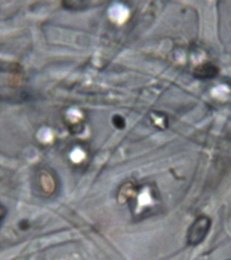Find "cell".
I'll use <instances>...</instances> for the list:
<instances>
[{
  "label": "cell",
  "mask_w": 231,
  "mask_h": 260,
  "mask_svg": "<svg viewBox=\"0 0 231 260\" xmlns=\"http://www.w3.org/2000/svg\"><path fill=\"white\" fill-rule=\"evenodd\" d=\"M210 227L211 220L208 217H199L192 223L188 231V243L192 245L202 243L210 231Z\"/></svg>",
  "instance_id": "cell-1"
},
{
  "label": "cell",
  "mask_w": 231,
  "mask_h": 260,
  "mask_svg": "<svg viewBox=\"0 0 231 260\" xmlns=\"http://www.w3.org/2000/svg\"><path fill=\"white\" fill-rule=\"evenodd\" d=\"M218 73V69L212 63H204L196 69L195 75L200 79L214 78Z\"/></svg>",
  "instance_id": "cell-2"
}]
</instances>
